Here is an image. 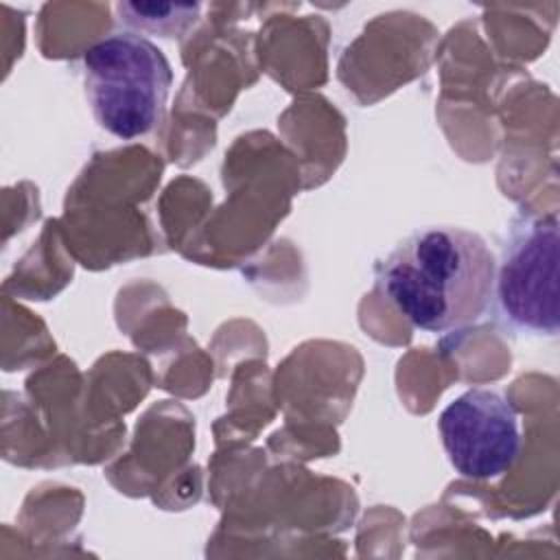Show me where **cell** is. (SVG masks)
<instances>
[{
  "label": "cell",
  "mask_w": 560,
  "mask_h": 560,
  "mask_svg": "<svg viewBox=\"0 0 560 560\" xmlns=\"http://www.w3.org/2000/svg\"><path fill=\"white\" fill-rule=\"evenodd\" d=\"M438 429L451 466L468 479L503 477L521 455L518 413L497 389H466L442 409Z\"/></svg>",
  "instance_id": "277c9868"
},
{
  "label": "cell",
  "mask_w": 560,
  "mask_h": 560,
  "mask_svg": "<svg viewBox=\"0 0 560 560\" xmlns=\"http://www.w3.org/2000/svg\"><path fill=\"white\" fill-rule=\"evenodd\" d=\"M83 83L94 120L120 140H136L164 122L173 72L153 42L127 31L83 52Z\"/></svg>",
  "instance_id": "7a4b0ae2"
},
{
  "label": "cell",
  "mask_w": 560,
  "mask_h": 560,
  "mask_svg": "<svg viewBox=\"0 0 560 560\" xmlns=\"http://www.w3.org/2000/svg\"><path fill=\"white\" fill-rule=\"evenodd\" d=\"M497 258L486 238L457 225H424L376 262V289L424 332L475 324L492 304Z\"/></svg>",
  "instance_id": "6da1fadb"
},
{
  "label": "cell",
  "mask_w": 560,
  "mask_h": 560,
  "mask_svg": "<svg viewBox=\"0 0 560 560\" xmlns=\"http://www.w3.org/2000/svg\"><path fill=\"white\" fill-rule=\"evenodd\" d=\"M118 22L129 28V33H149L158 37H182L188 33L199 15V2H116L114 7Z\"/></svg>",
  "instance_id": "5b68a950"
},
{
  "label": "cell",
  "mask_w": 560,
  "mask_h": 560,
  "mask_svg": "<svg viewBox=\"0 0 560 560\" xmlns=\"http://www.w3.org/2000/svg\"><path fill=\"white\" fill-rule=\"evenodd\" d=\"M558 219L518 214L494 271L492 302L499 319L527 335L556 337L558 308Z\"/></svg>",
  "instance_id": "3957f363"
}]
</instances>
